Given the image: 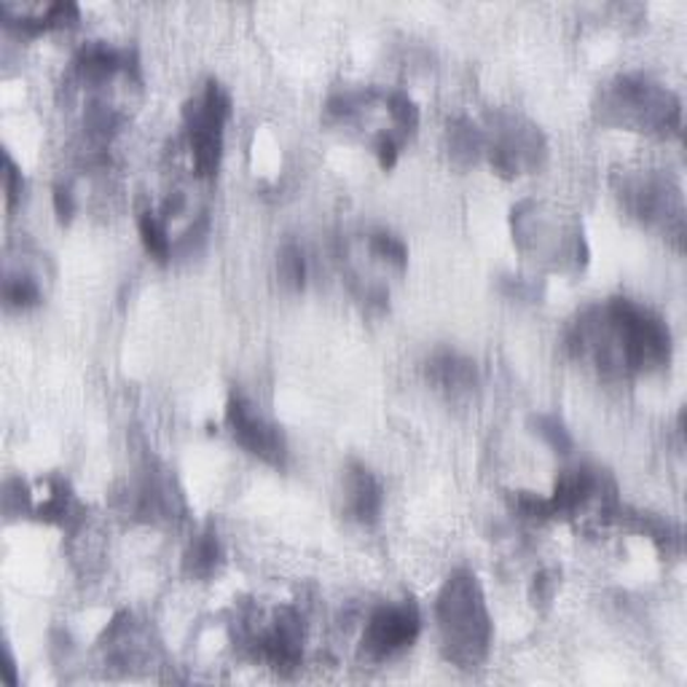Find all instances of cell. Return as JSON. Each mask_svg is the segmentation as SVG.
<instances>
[{
    "label": "cell",
    "instance_id": "obj_13",
    "mask_svg": "<svg viewBox=\"0 0 687 687\" xmlns=\"http://www.w3.org/2000/svg\"><path fill=\"white\" fill-rule=\"evenodd\" d=\"M76 71L84 82L100 84L116 76L118 71H129V57L108 43H86L76 57Z\"/></svg>",
    "mask_w": 687,
    "mask_h": 687
},
{
    "label": "cell",
    "instance_id": "obj_8",
    "mask_svg": "<svg viewBox=\"0 0 687 687\" xmlns=\"http://www.w3.org/2000/svg\"><path fill=\"white\" fill-rule=\"evenodd\" d=\"M258 655L279 674H293L303 658V621L296 610L285 607L277 612L272 628L258 637Z\"/></svg>",
    "mask_w": 687,
    "mask_h": 687
},
{
    "label": "cell",
    "instance_id": "obj_3",
    "mask_svg": "<svg viewBox=\"0 0 687 687\" xmlns=\"http://www.w3.org/2000/svg\"><path fill=\"white\" fill-rule=\"evenodd\" d=\"M604 111H610L623 127H637L639 132L669 135L679 129L677 97L642 76L617 78L607 91Z\"/></svg>",
    "mask_w": 687,
    "mask_h": 687
},
{
    "label": "cell",
    "instance_id": "obj_15",
    "mask_svg": "<svg viewBox=\"0 0 687 687\" xmlns=\"http://www.w3.org/2000/svg\"><path fill=\"white\" fill-rule=\"evenodd\" d=\"M137 228H140L142 248L148 250V255L157 258L159 263H167L172 258V250H175L167 234V221L162 215L146 210V213H140V217H137Z\"/></svg>",
    "mask_w": 687,
    "mask_h": 687
},
{
    "label": "cell",
    "instance_id": "obj_25",
    "mask_svg": "<svg viewBox=\"0 0 687 687\" xmlns=\"http://www.w3.org/2000/svg\"><path fill=\"white\" fill-rule=\"evenodd\" d=\"M376 157H379L382 170H392L395 162H398L400 153V137L392 135V132H385V135L376 137Z\"/></svg>",
    "mask_w": 687,
    "mask_h": 687
},
{
    "label": "cell",
    "instance_id": "obj_5",
    "mask_svg": "<svg viewBox=\"0 0 687 687\" xmlns=\"http://www.w3.org/2000/svg\"><path fill=\"white\" fill-rule=\"evenodd\" d=\"M484 151L500 175H521L524 170H535L546 153L542 137L532 124H524L515 116H500L491 127V135H484Z\"/></svg>",
    "mask_w": 687,
    "mask_h": 687
},
{
    "label": "cell",
    "instance_id": "obj_23",
    "mask_svg": "<svg viewBox=\"0 0 687 687\" xmlns=\"http://www.w3.org/2000/svg\"><path fill=\"white\" fill-rule=\"evenodd\" d=\"M3 162H5V172H3V177H5V204H9V210H11L16 202H20L22 188H25V177H22V170L16 167V162L9 157V153H5V157H3Z\"/></svg>",
    "mask_w": 687,
    "mask_h": 687
},
{
    "label": "cell",
    "instance_id": "obj_21",
    "mask_svg": "<svg viewBox=\"0 0 687 687\" xmlns=\"http://www.w3.org/2000/svg\"><path fill=\"white\" fill-rule=\"evenodd\" d=\"M369 250L376 258H382V261L389 263V266L400 268V272H403V268L409 266V248H405V245L400 242V239L395 237V234L374 232L369 237Z\"/></svg>",
    "mask_w": 687,
    "mask_h": 687
},
{
    "label": "cell",
    "instance_id": "obj_18",
    "mask_svg": "<svg viewBox=\"0 0 687 687\" xmlns=\"http://www.w3.org/2000/svg\"><path fill=\"white\" fill-rule=\"evenodd\" d=\"M532 429H535L537 438L542 440V444L551 446L557 454H570L572 449H575V440H572L570 429L564 427V422L557 420V416L551 414H537L532 416Z\"/></svg>",
    "mask_w": 687,
    "mask_h": 687
},
{
    "label": "cell",
    "instance_id": "obj_10",
    "mask_svg": "<svg viewBox=\"0 0 687 687\" xmlns=\"http://www.w3.org/2000/svg\"><path fill=\"white\" fill-rule=\"evenodd\" d=\"M621 199L645 223H663L672 217V223L683 226V210L677 204V191H672L663 177L645 175L637 177V180H626L621 188Z\"/></svg>",
    "mask_w": 687,
    "mask_h": 687
},
{
    "label": "cell",
    "instance_id": "obj_4",
    "mask_svg": "<svg viewBox=\"0 0 687 687\" xmlns=\"http://www.w3.org/2000/svg\"><path fill=\"white\" fill-rule=\"evenodd\" d=\"M232 116V97L217 82H208L204 91L183 108L193 172L213 177L223 157V127Z\"/></svg>",
    "mask_w": 687,
    "mask_h": 687
},
{
    "label": "cell",
    "instance_id": "obj_2",
    "mask_svg": "<svg viewBox=\"0 0 687 687\" xmlns=\"http://www.w3.org/2000/svg\"><path fill=\"white\" fill-rule=\"evenodd\" d=\"M446 661L460 669H478L491 647V617L473 572L460 570L444 583L435 604Z\"/></svg>",
    "mask_w": 687,
    "mask_h": 687
},
{
    "label": "cell",
    "instance_id": "obj_26",
    "mask_svg": "<svg viewBox=\"0 0 687 687\" xmlns=\"http://www.w3.org/2000/svg\"><path fill=\"white\" fill-rule=\"evenodd\" d=\"M553 588H557V580H551V575H548V572H542L540 577H535V599H540V601L551 599Z\"/></svg>",
    "mask_w": 687,
    "mask_h": 687
},
{
    "label": "cell",
    "instance_id": "obj_17",
    "mask_svg": "<svg viewBox=\"0 0 687 687\" xmlns=\"http://www.w3.org/2000/svg\"><path fill=\"white\" fill-rule=\"evenodd\" d=\"M387 111L395 124V135H398L400 140L414 135L416 127H420V108H416V102L411 100L405 91H392V95L387 97Z\"/></svg>",
    "mask_w": 687,
    "mask_h": 687
},
{
    "label": "cell",
    "instance_id": "obj_9",
    "mask_svg": "<svg viewBox=\"0 0 687 687\" xmlns=\"http://www.w3.org/2000/svg\"><path fill=\"white\" fill-rule=\"evenodd\" d=\"M615 495V484L604 471H594V467H570L557 478L553 486L551 502L553 519L559 515H572L580 508H586L591 500H612Z\"/></svg>",
    "mask_w": 687,
    "mask_h": 687
},
{
    "label": "cell",
    "instance_id": "obj_20",
    "mask_svg": "<svg viewBox=\"0 0 687 687\" xmlns=\"http://www.w3.org/2000/svg\"><path fill=\"white\" fill-rule=\"evenodd\" d=\"M3 299L9 307L14 309H27L36 307L41 301V288H38L36 279L30 274H5L3 279Z\"/></svg>",
    "mask_w": 687,
    "mask_h": 687
},
{
    "label": "cell",
    "instance_id": "obj_7",
    "mask_svg": "<svg viewBox=\"0 0 687 687\" xmlns=\"http://www.w3.org/2000/svg\"><path fill=\"white\" fill-rule=\"evenodd\" d=\"M226 422L232 427L234 440L248 454L258 457V460L272 467H285V462H288V444H285L283 429L274 425V422H268L263 414H258L250 400H245L242 395H232V400L226 405Z\"/></svg>",
    "mask_w": 687,
    "mask_h": 687
},
{
    "label": "cell",
    "instance_id": "obj_27",
    "mask_svg": "<svg viewBox=\"0 0 687 687\" xmlns=\"http://www.w3.org/2000/svg\"><path fill=\"white\" fill-rule=\"evenodd\" d=\"M183 208H186V197H183L180 191H175L172 197H167V202L162 204V217L167 221V217H175L183 213Z\"/></svg>",
    "mask_w": 687,
    "mask_h": 687
},
{
    "label": "cell",
    "instance_id": "obj_11",
    "mask_svg": "<svg viewBox=\"0 0 687 687\" xmlns=\"http://www.w3.org/2000/svg\"><path fill=\"white\" fill-rule=\"evenodd\" d=\"M344 500L347 511L358 524H376L385 508V489L379 478L360 462H352L344 473Z\"/></svg>",
    "mask_w": 687,
    "mask_h": 687
},
{
    "label": "cell",
    "instance_id": "obj_24",
    "mask_svg": "<svg viewBox=\"0 0 687 687\" xmlns=\"http://www.w3.org/2000/svg\"><path fill=\"white\" fill-rule=\"evenodd\" d=\"M78 204H76V193H73V188L67 186V183H60V186H54V213L57 217H60L62 223H71L73 215H76Z\"/></svg>",
    "mask_w": 687,
    "mask_h": 687
},
{
    "label": "cell",
    "instance_id": "obj_14",
    "mask_svg": "<svg viewBox=\"0 0 687 687\" xmlns=\"http://www.w3.org/2000/svg\"><path fill=\"white\" fill-rule=\"evenodd\" d=\"M223 551L221 540H217L215 532H199L186 548V557H183V572L188 577H197V580H208L215 575V570L221 566Z\"/></svg>",
    "mask_w": 687,
    "mask_h": 687
},
{
    "label": "cell",
    "instance_id": "obj_6",
    "mask_svg": "<svg viewBox=\"0 0 687 687\" xmlns=\"http://www.w3.org/2000/svg\"><path fill=\"white\" fill-rule=\"evenodd\" d=\"M422 632V615L414 601L385 604L371 612L363 632V652L371 661H387L409 650Z\"/></svg>",
    "mask_w": 687,
    "mask_h": 687
},
{
    "label": "cell",
    "instance_id": "obj_1",
    "mask_svg": "<svg viewBox=\"0 0 687 687\" xmlns=\"http://www.w3.org/2000/svg\"><path fill=\"white\" fill-rule=\"evenodd\" d=\"M570 349L575 358H591L607 376H632L669 363L672 334L647 307L610 299L572 325Z\"/></svg>",
    "mask_w": 687,
    "mask_h": 687
},
{
    "label": "cell",
    "instance_id": "obj_12",
    "mask_svg": "<svg viewBox=\"0 0 687 687\" xmlns=\"http://www.w3.org/2000/svg\"><path fill=\"white\" fill-rule=\"evenodd\" d=\"M427 379L444 392L462 395L475 387V363L457 352H438L427 363Z\"/></svg>",
    "mask_w": 687,
    "mask_h": 687
},
{
    "label": "cell",
    "instance_id": "obj_19",
    "mask_svg": "<svg viewBox=\"0 0 687 687\" xmlns=\"http://www.w3.org/2000/svg\"><path fill=\"white\" fill-rule=\"evenodd\" d=\"M277 277L288 290H303L307 285V258L296 245H285L277 255Z\"/></svg>",
    "mask_w": 687,
    "mask_h": 687
},
{
    "label": "cell",
    "instance_id": "obj_16",
    "mask_svg": "<svg viewBox=\"0 0 687 687\" xmlns=\"http://www.w3.org/2000/svg\"><path fill=\"white\" fill-rule=\"evenodd\" d=\"M449 148L451 157L462 159V162H475L480 151H484V132L471 122H454L449 127Z\"/></svg>",
    "mask_w": 687,
    "mask_h": 687
},
{
    "label": "cell",
    "instance_id": "obj_22",
    "mask_svg": "<svg viewBox=\"0 0 687 687\" xmlns=\"http://www.w3.org/2000/svg\"><path fill=\"white\" fill-rule=\"evenodd\" d=\"M513 511L521 515V519H532V521H546L553 519L551 513V502L546 497H537L532 491H519L513 497Z\"/></svg>",
    "mask_w": 687,
    "mask_h": 687
}]
</instances>
